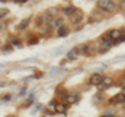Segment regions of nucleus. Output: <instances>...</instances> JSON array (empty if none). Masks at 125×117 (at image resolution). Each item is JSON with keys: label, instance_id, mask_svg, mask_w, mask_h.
I'll return each instance as SVG.
<instances>
[{"label": "nucleus", "instance_id": "1", "mask_svg": "<svg viewBox=\"0 0 125 117\" xmlns=\"http://www.w3.org/2000/svg\"><path fill=\"white\" fill-rule=\"evenodd\" d=\"M97 6L105 13H113L116 10V4L111 0H99L97 1Z\"/></svg>", "mask_w": 125, "mask_h": 117}, {"label": "nucleus", "instance_id": "2", "mask_svg": "<svg viewBox=\"0 0 125 117\" xmlns=\"http://www.w3.org/2000/svg\"><path fill=\"white\" fill-rule=\"evenodd\" d=\"M102 82H103V77L101 74H99V73H94V74L91 75V77H90V80H89L90 85L97 86V87H98Z\"/></svg>", "mask_w": 125, "mask_h": 117}, {"label": "nucleus", "instance_id": "3", "mask_svg": "<svg viewBox=\"0 0 125 117\" xmlns=\"http://www.w3.org/2000/svg\"><path fill=\"white\" fill-rule=\"evenodd\" d=\"M111 47H112V40H109V39H104L102 41V43L99 45L98 50H99L100 53H105L111 49Z\"/></svg>", "mask_w": 125, "mask_h": 117}, {"label": "nucleus", "instance_id": "4", "mask_svg": "<svg viewBox=\"0 0 125 117\" xmlns=\"http://www.w3.org/2000/svg\"><path fill=\"white\" fill-rule=\"evenodd\" d=\"M83 18V13L81 10H76L75 13H73L71 16H70V21H71L73 24H76L79 21H81V19Z\"/></svg>", "mask_w": 125, "mask_h": 117}, {"label": "nucleus", "instance_id": "5", "mask_svg": "<svg viewBox=\"0 0 125 117\" xmlns=\"http://www.w3.org/2000/svg\"><path fill=\"white\" fill-rule=\"evenodd\" d=\"M107 35H108V39H109V40L117 41V40H119V39H121L122 33H121L119 29H112Z\"/></svg>", "mask_w": 125, "mask_h": 117}, {"label": "nucleus", "instance_id": "6", "mask_svg": "<svg viewBox=\"0 0 125 117\" xmlns=\"http://www.w3.org/2000/svg\"><path fill=\"white\" fill-rule=\"evenodd\" d=\"M112 84H113V79H112V77H109V76H106V77H104V79H103L102 83L98 86V89H99V90H103V89L109 87Z\"/></svg>", "mask_w": 125, "mask_h": 117}, {"label": "nucleus", "instance_id": "7", "mask_svg": "<svg viewBox=\"0 0 125 117\" xmlns=\"http://www.w3.org/2000/svg\"><path fill=\"white\" fill-rule=\"evenodd\" d=\"M69 33H70V29L67 25H62V27H60V28L57 29V35L60 37H62V38L67 37L69 35Z\"/></svg>", "mask_w": 125, "mask_h": 117}, {"label": "nucleus", "instance_id": "8", "mask_svg": "<svg viewBox=\"0 0 125 117\" xmlns=\"http://www.w3.org/2000/svg\"><path fill=\"white\" fill-rule=\"evenodd\" d=\"M78 54H79V51H78L77 47H74L72 49H70L68 53H67V58H69V60H75V58H77Z\"/></svg>", "mask_w": 125, "mask_h": 117}, {"label": "nucleus", "instance_id": "9", "mask_svg": "<svg viewBox=\"0 0 125 117\" xmlns=\"http://www.w3.org/2000/svg\"><path fill=\"white\" fill-rule=\"evenodd\" d=\"M113 100H114V103H116V104L124 103L125 101V94H123L122 92H120V93H118V94H116L113 99H111V101H113Z\"/></svg>", "mask_w": 125, "mask_h": 117}, {"label": "nucleus", "instance_id": "10", "mask_svg": "<svg viewBox=\"0 0 125 117\" xmlns=\"http://www.w3.org/2000/svg\"><path fill=\"white\" fill-rule=\"evenodd\" d=\"M29 23H30V17L23 19V20L17 25V29H25L26 27L29 25Z\"/></svg>", "mask_w": 125, "mask_h": 117}, {"label": "nucleus", "instance_id": "11", "mask_svg": "<svg viewBox=\"0 0 125 117\" xmlns=\"http://www.w3.org/2000/svg\"><path fill=\"white\" fill-rule=\"evenodd\" d=\"M54 110H55V112L57 113H65L66 110H67V106H66L65 104H62V103H57L55 105V107H54Z\"/></svg>", "mask_w": 125, "mask_h": 117}, {"label": "nucleus", "instance_id": "12", "mask_svg": "<svg viewBox=\"0 0 125 117\" xmlns=\"http://www.w3.org/2000/svg\"><path fill=\"white\" fill-rule=\"evenodd\" d=\"M58 14V11L56 7H49L48 10H46V15L50 18H53V17H56Z\"/></svg>", "mask_w": 125, "mask_h": 117}, {"label": "nucleus", "instance_id": "13", "mask_svg": "<svg viewBox=\"0 0 125 117\" xmlns=\"http://www.w3.org/2000/svg\"><path fill=\"white\" fill-rule=\"evenodd\" d=\"M76 10H77V9H76L75 6L69 5V6L64 7V9H62V12H64V14H65V15H68V16L70 17L73 13H75V11H76Z\"/></svg>", "mask_w": 125, "mask_h": 117}, {"label": "nucleus", "instance_id": "14", "mask_svg": "<svg viewBox=\"0 0 125 117\" xmlns=\"http://www.w3.org/2000/svg\"><path fill=\"white\" fill-rule=\"evenodd\" d=\"M77 100H78V95L75 94V93H71V94H69V96L67 97V101L69 104H74Z\"/></svg>", "mask_w": 125, "mask_h": 117}, {"label": "nucleus", "instance_id": "15", "mask_svg": "<svg viewBox=\"0 0 125 117\" xmlns=\"http://www.w3.org/2000/svg\"><path fill=\"white\" fill-rule=\"evenodd\" d=\"M62 25H64V19L62 18H56L55 20L53 21V26L54 27H62Z\"/></svg>", "mask_w": 125, "mask_h": 117}, {"label": "nucleus", "instance_id": "16", "mask_svg": "<svg viewBox=\"0 0 125 117\" xmlns=\"http://www.w3.org/2000/svg\"><path fill=\"white\" fill-rule=\"evenodd\" d=\"M117 114V111L115 110V109H111V110H106L104 112V116L106 117H113L114 115Z\"/></svg>", "mask_w": 125, "mask_h": 117}, {"label": "nucleus", "instance_id": "17", "mask_svg": "<svg viewBox=\"0 0 125 117\" xmlns=\"http://www.w3.org/2000/svg\"><path fill=\"white\" fill-rule=\"evenodd\" d=\"M43 23H44V18L39 16L37 19H36V26L37 27H41L43 25Z\"/></svg>", "mask_w": 125, "mask_h": 117}, {"label": "nucleus", "instance_id": "18", "mask_svg": "<svg viewBox=\"0 0 125 117\" xmlns=\"http://www.w3.org/2000/svg\"><path fill=\"white\" fill-rule=\"evenodd\" d=\"M57 94L60 95V97H62V98H66V99H67V97L69 96L68 92L66 91V90H61V91H58Z\"/></svg>", "mask_w": 125, "mask_h": 117}, {"label": "nucleus", "instance_id": "19", "mask_svg": "<svg viewBox=\"0 0 125 117\" xmlns=\"http://www.w3.org/2000/svg\"><path fill=\"white\" fill-rule=\"evenodd\" d=\"M38 42H39V39L37 37H32L31 39L28 40V43H27V44L28 45H34V44H37Z\"/></svg>", "mask_w": 125, "mask_h": 117}, {"label": "nucleus", "instance_id": "20", "mask_svg": "<svg viewBox=\"0 0 125 117\" xmlns=\"http://www.w3.org/2000/svg\"><path fill=\"white\" fill-rule=\"evenodd\" d=\"M3 51H13V45H10V44H6L3 46Z\"/></svg>", "mask_w": 125, "mask_h": 117}, {"label": "nucleus", "instance_id": "21", "mask_svg": "<svg viewBox=\"0 0 125 117\" xmlns=\"http://www.w3.org/2000/svg\"><path fill=\"white\" fill-rule=\"evenodd\" d=\"M11 45H15V46H18V47H20L21 44H20V41L17 40V39H15V40L11 41Z\"/></svg>", "mask_w": 125, "mask_h": 117}, {"label": "nucleus", "instance_id": "22", "mask_svg": "<svg viewBox=\"0 0 125 117\" xmlns=\"http://www.w3.org/2000/svg\"><path fill=\"white\" fill-rule=\"evenodd\" d=\"M9 14V10H6V9H2L1 10V14H0V17L3 18V16H5V15Z\"/></svg>", "mask_w": 125, "mask_h": 117}, {"label": "nucleus", "instance_id": "23", "mask_svg": "<svg viewBox=\"0 0 125 117\" xmlns=\"http://www.w3.org/2000/svg\"><path fill=\"white\" fill-rule=\"evenodd\" d=\"M120 9L122 10V11H125V0L120 3Z\"/></svg>", "mask_w": 125, "mask_h": 117}, {"label": "nucleus", "instance_id": "24", "mask_svg": "<svg viewBox=\"0 0 125 117\" xmlns=\"http://www.w3.org/2000/svg\"><path fill=\"white\" fill-rule=\"evenodd\" d=\"M122 93H123V94H125V87L123 88V90H122Z\"/></svg>", "mask_w": 125, "mask_h": 117}, {"label": "nucleus", "instance_id": "25", "mask_svg": "<svg viewBox=\"0 0 125 117\" xmlns=\"http://www.w3.org/2000/svg\"><path fill=\"white\" fill-rule=\"evenodd\" d=\"M122 83H123V84H124V85H125V77H124V79H123V80H122Z\"/></svg>", "mask_w": 125, "mask_h": 117}, {"label": "nucleus", "instance_id": "26", "mask_svg": "<svg viewBox=\"0 0 125 117\" xmlns=\"http://www.w3.org/2000/svg\"><path fill=\"white\" fill-rule=\"evenodd\" d=\"M123 110H125V103H124V105H123Z\"/></svg>", "mask_w": 125, "mask_h": 117}, {"label": "nucleus", "instance_id": "27", "mask_svg": "<svg viewBox=\"0 0 125 117\" xmlns=\"http://www.w3.org/2000/svg\"><path fill=\"white\" fill-rule=\"evenodd\" d=\"M122 40H123V41H125V37H124V38H123V39H122Z\"/></svg>", "mask_w": 125, "mask_h": 117}, {"label": "nucleus", "instance_id": "28", "mask_svg": "<svg viewBox=\"0 0 125 117\" xmlns=\"http://www.w3.org/2000/svg\"><path fill=\"white\" fill-rule=\"evenodd\" d=\"M101 117H106V116H101Z\"/></svg>", "mask_w": 125, "mask_h": 117}]
</instances>
